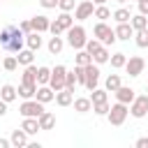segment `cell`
Segmentation results:
<instances>
[{
	"mask_svg": "<svg viewBox=\"0 0 148 148\" xmlns=\"http://www.w3.org/2000/svg\"><path fill=\"white\" fill-rule=\"evenodd\" d=\"M23 44H25V35L21 32V28H16V30H14V35H12V39H9V46H7V51H12V53H18V51L23 49Z\"/></svg>",
	"mask_w": 148,
	"mask_h": 148,
	"instance_id": "8fae6325",
	"label": "cell"
},
{
	"mask_svg": "<svg viewBox=\"0 0 148 148\" xmlns=\"http://www.w3.org/2000/svg\"><path fill=\"white\" fill-rule=\"evenodd\" d=\"M90 99H92V104H97V102H106V88H104V90H102V88H95L92 95H90Z\"/></svg>",
	"mask_w": 148,
	"mask_h": 148,
	"instance_id": "74e56055",
	"label": "cell"
},
{
	"mask_svg": "<svg viewBox=\"0 0 148 148\" xmlns=\"http://www.w3.org/2000/svg\"><path fill=\"white\" fill-rule=\"evenodd\" d=\"M86 42H88V37H86V28L83 25H72L69 30H67V44L72 46V49H83L86 46Z\"/></svg>",
	"mask_w": 148,
	"mask_h": 148,
	"instance_id": "6da1fadb",
	"label": "cell"
},
{
	"mask_svg": "<svg viewBox=\"0 0 148 148\" xmlns=\"http://www.w3.org/2000/svg\"><path fill=\"white\" fill-rule=\"evenodd\" d=\"M127 113H130V104H123V102H116L111 109H109V113H106V118H109V123L111 125H116V127H120L123 123H125V118H127Z\"/></svg>",
	"mask_w": 148,
	"mask_h": 148,
	"instance_id": "7a4b0ae2",
	"label": "cell"
},
{
	"mask_svg": "<svg viewBox=\"0 0 148 148\" xmlns=\"http://www.w3.org/2000/svg\"><path fill=\"white\" fill-rule=\"evenodd\" d=\"M16 95H18V90H16L12 83H5V86L0 88V99H5L7 104H9V102H14V99H16Z\"/></svg>",
	"mask_w": 148,
	"mask_h": 148,
	"instance_id": "ffe728a7",
	"label": "cell"
},
{
	"mask_svg": "<svg viewBox=\"0 0 148 148\" xmlns=\"http://www.w3.org/2000/svg\"><path fill=\"white\" fill-rule=\"evenodd\" d=\"M143 67H146V60H143L141 56H132V58L125 62V72H127L130 76H139V74L143 72Z\"/></svg>",
	"mask_w": 148,
	"mask_h": 148,
	"instance_id": "ba28073f",
	"label": "cell"
},
{
	"mask_svg": "<svg viewBox=\"0 0 148 148\" xmlns=\"http://www.w3.org/2000/svg\"><path fill=\"white\" fill-rule=\"evenodd\" d=\"M97 81H99V67H97V62L92 65H86V88L88 90H95L97 88Z\"/></svg>",
	"mask_w": 148,
	"mask_h": 148,
	"instance_id": "9c48e42d",
	"label": "cell"
},
{
	"mask_svg": "<svg viewBox=\"0 0 148 148\" xmlns=\"http://www.w3.org/2000/svg\"><path fill=\"white\" fill-rule=\"evenodd\" d=\"M18 28H21V32H23V35H30V32H32V23H30V21H21V23H18Z\"/></svg>",
	"mask_w": 148,
	"mask_h": 148,
	"instance_id": "f6af8a7d",
	"label": "cell"
},
{
	"mask_svg": "<svg viewBox=\"0 0 148 148\" xmlns=\"http://www.w3.org/2000/svg\"><path fill=\"white\" fill-rule=\"evenodd\" d=\"M136 2H139V0H136Z\"/></svg>",
	"mask_w": 148,
	"mask_h": 148,
	"instance_id": "9f6ffc18",
	"label": "cell"
},
{
	"mask_svg": "<svg viewBox=\"0 0 148 148\" xmlns=\"http://www.w3.org/2000/svg\"><path fill=\"white\" fill-rule=\"evenodd\" d=\"M18 111H21L23 118H39L46 109H44V104H42L39 99H25V102L18 106Z\"/></svg>",
	"mask_w": 148,
	"mask_h": 148,
	"instance_id": "277c9868",
	"label": "cell"
},
{
	"mask_svg": "<svg viewBox=\"0 0 148 148\" xmlns=\"http://www.w3.org/2000/svg\"><path fill=\"white\" fill-rule=\"evenodd\" d=\"M0 49H2V44H0Z\"/></svg>",
	"mask_w": 148,
	"mask_h": 148,
	"instance_id": "11a10c76",
	"label": "cell"
},
{
	"mask_svg": "<svg viewBox=\"0 0 148 148\" xmlns=\"http://www.w3.org/2000/svg\"><path fill=\"white\" fill-rule=\"evenodd\" d=\"M74 74H76V81H79L81 86H86V67H83V65H76V67H74Z\"/></svg>",
	"mask_w": 148,
	"mask_h": 148,
	"instance_id": "7bdbcfd3",
	"label": "cell"
},
{
	"mask_svg": "<svg viewBox=\"0 0 148 148\" xmlns=\"http://www.w3.org/2000/svg\"><path fill=\"white\" fill-rule=\"evenodd\" d=\"M16 58H18V65H32V60H35V51L32 49H21L18 53H16Z\"/></svg>",
	"mask_w": 148,
	"mask_h": 148,
	"instance_id": "cb8c5ba5",
	"label": "cell"
},
{
	"mask_svg": "<svg viewBox=\"0 0 148 148\" xmlns=\"http://www.w3.org/2000/svg\"><path fill=\"white\" fill-rule=\"evenodd\" d=\"M109 102H97V104H92V111H95V116H106L109 113Z\"/></svg>",
	"mask_w": 148,
	"mask_h": 148,
	"instance_id": "f35d334b",
	"label": "cell"
},
{
	"mask_svg": "<svg viewBox=\"0 0 148 148\" xmlns=\"http://www.w3.org/2000/svg\"><path fill=\"white\" fill-rule=\"evenodd\" d=\"M134 42H136V46H139V49H148V28H143V30H136V37H134Z\"/></svg>",
	"mask_w": 148,
	"mask_h": 148,
	"instance_id": "e575fe53",
	"label": "cell"
},
{
	"mask_svg": "<svg viewBox=\"0 0 148 148\" xmlns=\"http://www.w3.org/2000/svg\"><path fill=\"white\" fill-rule=\"evenodd\" d=\"M56 21H58V23H60V25H62V30H65V32H67V30H69V28H72V25H74V16H72V14H69V12H60V14H58V18H56Z\"/></svg>",
	"mask_w": 148,
	"mask_h": 148,
	"instance_id": "83f0119b",
	"label": "cell"
},
{
	"mask_svg": "<svg viewBox=\"0 0 148 148\" xmlns=\"http://www.w3.org/2000/svg\"><path fill=\"white\" fill-rule=\"evenodd\" d=\"M58 7H60V12H72V9H76V0H58Z\"/></svg>",
	"mask_w": 148,
	"mask_h": 148,
	"instance_id": "b9f144b4",
	"label": "cell"
},
{
	"mask_svg": "<svg viewBox=\"0 0 148 148\" xmlns=\"http://www.w3.org/2000/svg\"><path fill=\"white\" fill-rule=\"evenodd\" d=\"M130 113H132L134 118H143V116L148 113V92H146V95H136V97L132 99Z\"/></svg>",
	"mask_w": 148,
	"mask_h": 148,
	"instance_id": "8992f818",
	"label": "cell"
},
{
	"mask_svg": "<svg viewBox=\"0 0 148 148\" xmlns=\"http://www.w3.org/2000/svg\"><path fill=\"white\" fill-rule=\"evenodd\" d=\"M49 32H51V35H62L65 30H62V25H60L58 21H51V25H49Z\"/></svg>",
	"mask_w": 148,
	"mask_h": 148,
	"instance_id": "ee69618b",
	"label": "cell"
},
{
	"mask_svg": "<svg viewBox=\"0 0 148 148\" xmlns=\"http://www.w3.org/2000/svg\"><path fill=\"white\" fill-rule=\"evenodd\" d=\"M37 120H39V127H42V130H53V127H56V116H53L51 111H44Z\"/></svg>",
	"mask_w": 148,
	"mask_h": 148,
	"instance_id": "603a6c76",
	"label": "cell"
},
{
	"mask_svg": "<svg viewBox=\"0 0 148 148\" xmlns=\"http://www.w3.org/2000/svg\"><path fill=\"white\" fill-rule=\"evenodd\" d=\"M95 5H106V0H92Z\"/></svg>",
	"mask_w": 148,
	"mask_h": 148,
	"instance_id": "816d5d0a",
	"label": "cell"
},
{
	"mask_svg": "<svg viewBox=\"0 0 148 148\" xmlns=\"http://www.w3.org/2000/svg\"><path fill=\"white\" fill-rule=\"evenodd\" d=\"M21 127L28 132V134H37L42 127H39V120L37 118H23V123H21Z\"/></svg>",
	"mask_w": 148,
	"mask_h": 148,
	"instance_id": "4316f807",
	"label": "cell"
},
{
	"mask_svg": "<svg viewBox=\"0 0 148 148\" xmlns=\"http://www.w3.org/2000/svg\"><path fill=\"white\" fill-rule=\"evenodd\" d=\"M134 97H136V95H134V90H132L130 86H120V88L116 90V99L123 102V104H132Z\"/></svg>",
	"mask_w": 148,
	"mask_h": 148,
	"instance_id": "7c38bea8",
	"label": "cell"
},
{
	"mask_svg": "<svg viewBox=\"0 0 148 148\" xmlns=\"http://www.w3.org/2000/svg\"><path fill=\"white\" fill-rule=\"evenodd\" d=\"M95 18H99V21H106V18H111L113 14L109 12V7L106 5H95V14H92Z\"/></svg>",
	"mask_w": 148,
	"mask_h": 148,
	"instance_id": "1f68e13d",
	"label": "cell"
},
{
	"mask_svg": "<svg viewBox=\"0 0 148 148\" xmlns=\"http://www.w3.org/2000/svg\"><path fill=\"white\" fill-rule=\"evenodd\" d=\"M74 62H76V65H83V67H86V65H90V62H92V56H90V53H88L86 49H79V53L74 56Z\"/></svg>",
	"mask_w": 148,
	"mask_h": 148,
	"instance_id": "4dcf8cb0",
	"label": "cell"
},
{
	"mask_svg": "<svg viewBox=\"0 0 148 148\" xmlns=\"http://www.w3.org/2000/svg\"><path fill=\"white\" fill-rule=\"evenodd\" d=\"M2 67H5L7 72H14V69L18 67V58H16V56H7V58L2 60Z\"/></svg>",
	"mask_w": 148,
	"mask_h": 148,
	"instance_id": "8d00e7d4",
	"label": "cell"
},
{
	"mask_svg": "<svg viewBox=\"0 0 148 148\" xmlns=\"http://www.w3.org/2000/svg\"><path fill=\"white\" fill-rule=\"evenodd\" d=\"M74 111H79V113L92 111V99H90V97H76V99H74Z\"/></svg>",
	"mask_w": 148,
	"mask_h": 148,
	"instance_id": "44dd1931",
	"label": "cell"
},
{
	"mask_svg": "<svg viewBox=\"0 0 148 148\" xmlns=\"http://www.w3.org/2000/svg\"><path fill=\"white\" fill-rule=\"evenodd\" d=\"M109 58H111V53H109V49L102 44L95 53H92V62H97V65H104V62H109Z\"/></svg>",
	"mask_w": 148,
	"mask_h": 148,
	"instance_id": "d4e9b609",
	"label": "cell"
},
{
	"mask_svg": "<svg viewBox=\"0 0 148 148\" xmlns=\"http://www.w3.org/2000/svg\"><path fill=\"white\" fill-rule=\"evenodd\" d=\"M113 18H116L118 23H127V21L132 18V14H130V9L120 7V9H116V12H113Z\"/></svg>",
	"mask_w": 148,
	"mask_h": 148,
	"instance_id": "d590c367",
	"label": "cell"
},
{
	"mask_svg": "<svg viewBox=\"0 0 148 148\" xmlns=\"http://www.w3.org/2000/svg\"><path fill=\"white\" fill-rule=\"evenodd\" d=\"M143 146H148V136H141V139H136V148H143Z\"/></svg>",
	"mask_w": 148,
	"mask_h": 148,
	"instance_id": "c3c4849f",
	"label": "cell"
},
{
	"mask_svg": "<svg viewBox=\"0 0 148 148\" xmlns=\"http://www.w3.org/2000/svg\"><path fill=\"white\" fill-rule=\"evenodd\" d=\"M49 81H51V69L49 67H37V83L46 86Z\"/></svg>",
	"mask_w": 148,
	"mask_h": 148,
	"instance_id": "836d02e7",
	"label": "cell"
},
{
	"mask_svg": "<svg viewBox=\"0 0 148 148\" xmlns=\"http://www.w3.org/2000/svg\"><path fill=\"white\" fill-rule=\"evenodd\" d=\"M39 5H42L44 9H53V7L58 5V0H39Z\"/></svg>",
	"mask_w": 148,
	"mask_h": 148,
	"instance_id": "bcb514c9",
	"label": "cell"
},
{
	"mask_svg": "<svg viewBox=\"0 0 148 148\" xmlns=\"http://www.w3.org/2000/svg\"><path fill=\"white\" fill-rule=\"evenodd\" d=\"M30 23H32V30H37V32H46V30H49V25H51V21H49L44 14L32 16V18H30Z\"/></svg>",
	"mask_w": 148,
	"mask_h": 148,
	"instance_id": "9a60e30c",
	"label": "cell"
},
{
	"mask_svg": "<svg viewBox=\"0 0 148 148\" xmlns=\"http://www.w3.org/2000/svg\"><path fill=\"white\" fill-rule=\"evenodd\" d=\"M99 46H102V42H99L97 37H92V39H88V42H86V46H83V49H86V51H88V53L92 56V53H95V51H97Z\"/></svg>",
	"mask_w": 148,
	"mask_h": 148,
	"instance_id": "ab89813d",
	"label": "cell"
},
{
	"mask_svg": "<svg viewBox=\"0 0 148 148\" xmlns=\"http://www.w3.org/2000/svg\"><path fill=\"white\" fill-rule=\"evenodd\" d=\"M56 104H58V106H69V104H74V92L67 90V88L58 90V92H56Z\"/></svg>",
	"mask_w": 148,
	"mask_h": 148,
	"instance_id": "4fadbf2b",
	"label": "cell"
},
{
	"mask_svg": "<svg viewBox=\"0 0 148 148\" xmlns=\"http://www.w3.org/2000/svg\"><path fill=\"white\" fill-rule=\"evenodd\" d=\"M21 81H25V83H37V67H35V65H25Z\"/></svg>",
	"mask_w": 148,
	"mask_h": 148,
	"instance_id": "f546056e",
	"label": "cell"
},
{
	"mask_svg": "<svg viewBox=\"0 0 148 148\" xmlns=\"http://www.w3.org/2000/svg\"><path fill=\"white\" fill-rule=\"evenodd\" d=\"M139 12L143 16H148V0H139Z\"/></svg>",
	"mask_w": 148,
	"mask_h": 148,
	"instance_id": "7dc6e473",
	"label": "cell"
},
{
	"mask_svg": "<svg viewBox=\"0 0 148 148\" xmlns=\"http://www.w3.org/2000/svg\"><path fill=\"white\" fill-rule=\"evenodd\" d=\"M5 113H7V102H5V99H0V118H2Z\"/></svg>",
	"mask_w": 148,
	"mask_h": 148,
	"instance_id": "681fc988",
	"label": "cell"
},
{
	"mask_svg": "<svg viewBox=\"0 0 148 148\" xmlns=\"http://www.w3.org/2000/svg\"><path fill=\"white\" fill-rule=\"evenodd\" d=\"M28 132L21 127V130H14L12 132V136H9V141H12V146H16V148H21V146H28Z\"/></svg>",
	"mask_w": 148,
	"mask_h": 148,
	"instance_id": "5bb4252c",
	"label": "cell"
},
{
	"mask_svg": "<svg viewBox=\"0 0 148 148\" xmlns=\"http://www.w3.org/2000/svg\"><path fill=\"white\" fill-rule=\"evenodd\" d=\"M146 92H148V86H146Z\"/></svg>",
	"mask_w": 148,
	"mask_h": 148,
	"instance_id": "db71d44e",
	"label": "cell"
},
{
	"mask_svg": "<svg viewBox=\"0 0 148 148\" xmlns=\"http://www.w3.org/2000/svg\"><path fill=\"white\" fill-rule=\"evenodd\" d=\"M92 35H95V37H97V39H99V42H102L104 46H111V44H113V42L118 39V37H116V30H113L111 25H106L104 21H99V23L95 25Z\"/></svg>",
	"mask_w": 148,
	"mask_h": 148,
	"instance_id": "3957f363",
	"label": "cell"
},
{
	"mask_svg": "<svg viewBox=\"0 0 148 148\" xmlns=\"http://www.w3.org/2000/svg\"><path fill=\"white\" fill-rule=\"evenodd\" d=\"M65 79H67V67H65V65H56V67L51 69V81H49V86L58 92V90L65 88Z\"/></svg>",
	"mask_w": 148,
	"mask_h": 148,
	"instance_id": "5b68a950",
	"label": "cell"
},
{
	"mask_svg": "<svg viewBox=\"0 0 148 148\" xmlns=\"http://www.w3.org/2000/svg\"><path fill=\"white\" fill-rule=\"evenodd\" d=\"M14 30H16V25H5V28L0 30V44H2V49L9 46V39H12V35H14Z\"/></svg>",
	"mask_w": 148,
	"mask_h": 148,
	"instance_id": "f1b7e54d",
	"label": "cell"
},
{
	"mask_svg": "<svg viewBox=\"0 0 148 148\" xmlns=\"http://www.w3.org/2000/svg\"><path fill=\"white\" fill-rule=\"evenodd\" d=\"M62 46H65V42H62V37H60V35H53V37L49 39V44H46V49H49V53H51V56H58V53L62 51Z\"/></svg>",
	"mask_w": 148,
	"mask_h": 148,
	"instance_id": "d6986e66",
	"label": "cell"
},
{
	"mask_svg": "<svg viewBox=\"0 0 148 148\" xmlns=\"http://www.w3.org/2000/svg\"><path fill=\"white\" fill-rule=\"evenodd\" d=\"M76 86H79V81H76V74H74V72H67V79H65V88L74 92V88H76Z\"/></svg>",
	"mask_w": 148,
	"mask_h": 148,
	"instance_id": "60d3db41",
	"label": "cell"
},
{
	"mask_svg": "<svg viewBox=\"0 0 148 148\" xmlns=\"http://www.w3.org/2000/svg\"><path fill=\"white\" fill-rule=\"evenodd\" d=\"M35 92H37V83H25V81H21V86H18V97L32 99Z\"/></svg>",
	"mask_w": 148,
	"mask_h": 148,
	"instance_id": "2e32d148",
	"label": "cell"
},
{
	"mask_svg": "<svg viewBox=\"0 0 148 148\" xmlns=\"http://www.w3.org/2000/svg\"><path fill=\"white\" fill-rule=\"evenodd\" d=\"M25 44H28V49H32V51H39V49H42V32L32 30L30 35H25Z\"/></svg>",
	"mask_w": 148,
	"mask_h": 148,
	"instance_id": "ac0fdd59",
	"label": "cell"
},
{
	"mask_svg": "<svg viewBox=\"0 0 148 148\" xmlns=\"http://www.w3.org/2000/svg\"><path fill=\"white\" fill-rule=\"evenodd\" d=\"M35 99H39L42 104H49L56 99V90L46 83V86H37V92H35Z\"/></svg>",
	"mask_w": 148,
	"mask_h": 148,
	"instance_id": "30bf717a",
	"label": "cell"
},
{
	"mask_svg": "<svg viewBox=\"0 0 148 148\" xmlns=\"http://www.w3.org/2000/svg\"><path fill=\"white\" fill-rule=\"evenodd\" d=\"M116 37L118 39H130V37H134V28H132V23L127 21V23H118V28H116Z\"/></svg>",
	"mask_w": 148,
	"mask_h": 148,
	"instance_id": "e0dca14e",
	"label": "cell"
},
{
	"mask_svg": "<svg viewBox=\"0 0 148 148\" xmlns=\"http://www.w3.org/2000/svg\"><path fill=\"white\" fill-rule=\"evenodd\" d=\"M120 86H123V81H120V74H109V76H106V81H104V88H106V92H116Z\"/></svg>",
	"mask_w": 148,
	"mask_h": 148,
	"instance_id": "7402d4cb",
	"label": "cell"
},
{
	"mask_svg": "<svg viewBox=\"0 0 148 148\" xmlns=\"http://www.w3.org/2000/svg\"><path fill=\"white\" fill-rule=\"evenodd\" d=\"M95 14V2L92 0H81L74 9V18L76 21H86V18H92Z\"/></svg>",
	"mask_w": 148,
	"mask_h": 148,
	"instance_id": "52a82bcc",
	"label": "cell"
},
{
	"mask_svg": "<svg viewBox=\"0 0 148 148\" xmlns=\"http://www.w3.org/2000/svg\"><path fill=\"white\" fill-rule=\"evenodd\" d=\"M9 146H12L9 139H0V148H9Z\"/></svg>",
	"mask_w": 148,
	"mask_h": 148,
	"instance_id": "f907efd6",
	"label": "cell"
},
{
	"mask_svg": "<svg viewBox=\"0 0 148 148\" xmlns=\"http://www.w3.org/2000/svg\"><path fill=\"white\" fill-rule=\"evenodd\" d=\"M116 2H120V5H125V2H127V0H116Z\"/></svg>",
	"mask_w": 148,
	"mask_h": 148,
	"instance_id": "f5cc1de1",
	"label": "cell"
},
{
	"mask_svg": "<svg viewBox=\"0 0 148 148\" xmlns=\"http://www.w3.org/2000/svg\"><path fill=\"white\" fill-rule=\"evenodd\" d=\"M130 23H132L134 32H136V30H143V28H148V16H143V14L139 12V14H134V16L130 18Z\"/></svg>",
	"mask_w": 148,
	"mask_h": 148,
	"instance_id": "484cf974",
	"label": "cell"
},
{
	"mask_svg": "<svg viewBox=\"0 0 148 148\" xmlns=\"http://www.w3.org/2000/svg\"><path fill=\"white\" fill-rule=\"evenodd\" d=\"M109 62H111V67H113V69H120V67H125L127 56H125V53H113V56L109 58Z\"/></svg>",
	"mask_w": 148,
	"mask_h": 148,
	"instance_id": "d6a6232c",
	"label": "cell"
}]
</instances>
